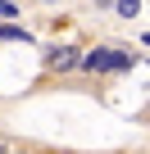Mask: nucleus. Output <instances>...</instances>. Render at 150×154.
Masks as SVG:
<instances>
[{
  "label": "nucleus",
  "mask_w": 150,
  "mask_h": 154,
  "mask_svg": "<svg viewBox=\"0 0 150 154\" xmlns=\"http://www.w3.org/2000/svg\"><path fill=\"white\" fill-rule=\"evenodd\" d=\"M82 68H87V72H118V68H132V54H123V50H109V45H100V50L82 54Z\"/></svg>",
  "instance_id": "f257e3e1"
},
{
  "label": "nucleus",
  "mask_w": 150,
  "mask_h": 154,
  "mask_svg": "<svg viewBox=\"0 0 150 154\" xmlns=\"http://www.w3.org/2000/svg\"><path fill=\"white\" fill-rule=\"evenodd\" d=\"M114 5H118V14H127V18L141 14V0H114Z\"/></svg>",
  "instance_id": "7ed1b4c3"
},
{
  "label": "nucleus",
  "mask_w": 150,
  "mask_h": 154,
  "mask_svg": "<svg viewBox=\"0 0 150 154\" xmlns=\"http://www.w3.org/2000/svg\"><path fill=\"white\" fill-rule=\"evenodd\" d=\"M0 14H5V18H14V14H18V9H14V5H9V0H0Z\"/></svg>",
  "instance_id": "20e7f679"
},
{
  "label": "nucleus",
  "mask_w": 150,
  "mask_h": 154,
  "mask_svg": "<svg viewBox=\"0 0 150 154\" xmlns=\"http://www.w3.org/2000/svg\"><path fill=\"white\" fill-rule=\"evenodd\" d=\"M46 63H50L55 72H68V68H78V63H82V50H78V45H55Z\"/></svg>",
  "instance_id": "f03ea898"
}]
</instances>
